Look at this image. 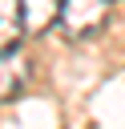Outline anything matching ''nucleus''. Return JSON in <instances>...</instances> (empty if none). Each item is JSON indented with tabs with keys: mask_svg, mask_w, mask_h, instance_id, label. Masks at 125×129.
Returning a JSON list of instances; mask_svg holds the SVG:
<instances>
[{
	"mask_svg": "<svg viewBox=\"0 0 125 129\" xmlns=\"http://www.w3.org/2000/svg\"><path fill=\"white\" fill-rule=\"evenodd\" d=\"M109 8L113 0H60V12H56V28L69 36V40H85V36H97L109 20Z\"/></svg>",
	"mask_w": 125,
	"mask_h": 129,
	"instance_id": "obj_1",
	"label": "nucleus"
},
{
	"mask_svg": "<svg viewBox=\"0 0 125 129\" xmlns=\"http://www.w3.org/2000/svg\"><path fill=\"white\" fill-rule=\"evenodd\" d=\"M24 77H28V64L16 48H4L0 52V101H12L20 89H24Z\"/></svg>",
	"mask_w": 125,
	"mask_h": 129,
	"instance_id": "obj_2",
	"label": "nucleus"
},
{
	"mask_svg": "<svg viewBox=\"0 0 125 129\" xmlns=\"http://www.w3.org/2000/svg\"><path fill=\"white\" fill-rule=\"evenodd\" d=\"M24 8L20 0H0V52L4 48H16L20 36H24Z\"/></svg>",
	"mask_w": 125,
	"mask_h": 129,
	"instance_id": "obj_3",
	"label": "nucleus"
},
{
	"mask_svg": "<svg viewBox=\"0 0 125 129\" xmlns=\"http://www.w3.org/2000/svg\"><path fill=\"white\" fill-rule=\"evenodd\" d=\"M20 8H24V28H28V32H44V28L56 20L60 0H20Z\"/></svg>",
	"mask_w": 125,
	"mask_h": 129,
	"instance_id": "obj_4",
	"label": "nucleus"
}]
</instances>
